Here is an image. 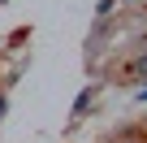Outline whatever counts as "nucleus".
<instances>
[{
	"label": "nucleus",
	"mask_w": 147,
	"mask_h": 143,
	"mask_svg": "<svg viewBox=\"0 0 147 143\" xmlns=\"http://www.w3.org/2000/svg\"><path fill=\"white\" fill-rule=\"evenodd\" d=\"M134 69H138V74H143V78H147V61H138V65H134Z\"/></svg>",
	"instance_id": "nucleus-1"
}]
</instances>
